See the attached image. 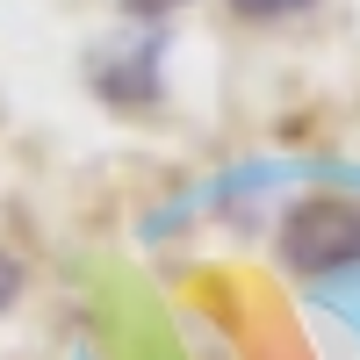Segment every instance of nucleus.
<instances>
[{"mask_svg": "<svg viewBox=\"0 0 360 360\" xmlns=\"http://www.w3.org/2000/svg\"><path fill=\"white\" fill-rule=\"evenodd\" d=\"M94 94L115 108H152L159 101V44H130L94 58Z\"/></svg>", "mask_w": 360, "mask_h": 360, "instance_id": "obj_2", "label": "nucleus"}, {"mask_svg": "<svg viewBox=\"0 0 360 360\" xmlns=\"http://www.w3.org/2000/svg\"><path fill=\"white\" fill-rule=\"evenodd\" d=\"M173 8H188V0H123L130 22H159V15H173Z\"/></svg>", "mask_w": 360, "mask_h": 360, "instance_id": "obj_5", "label": "nucleus"}, {"mask_svg": "<svg viewBox=\"0 0 360 360\" xmlns=\"http://www.w3.org/2000/svg\"><path fill=\"white\" fill-rule=\"evenodd\" d=\"M22 281H29V274H22V259H15V252H0V317L15 310V295H22Z\"/></svg>", "mask_w": 360, "mask_h": 360, "instance_id": "obj_4", "label": "nucleus"}, {"mask_svg": "<svg viewBox=\"0 0 360 360\" xmlns=\"http://www.w3.org/2000/svg\"><path fill=\"white\" fill-rule=\"evenodd\" d=\"M303 8H317V0H231L238 22H274V15H303Z\"/></svg>", "mask_w": 360, "mask_h": 360, "instance_id": "obj_3", "label": "nucleus"}, {"mask_svg": "<svg viewBox=\"0 0 360 360\" xmlns=\"http://www.w3.org/2000/svg\"><path fill=\"white\" fill-rule=\"evenodd\" d=\"M274 252L288 274L303 281H324V274H346V266H360V202L353 195H303L281 217L274 231Z\"/></svg>", "mask_w": 360, "mask_h": 360, "instance_id": "obj_1", "label": "nucleus"}]
</instances>
